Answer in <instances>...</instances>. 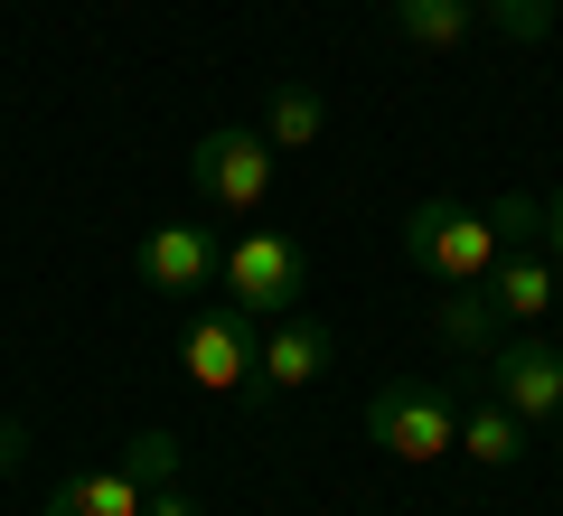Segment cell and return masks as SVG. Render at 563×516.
<instances>
[{
  "instance_id": "cell-1",
  "label": "cell",
  "mask_w": 563,
  "mask_h": 516,
  "mask_svg": "<svg viewBox=\"0 0 563 516\" xmlns=\"http://www.w3.org/2000/svg\"><path fill=\"white\" fill-rule=\"evenodd\" d=\"M461 404L470 395L451 376H385L366 395V441L385 460H404V470H432V460L461 451Z\"/></svg>"
},
{
  "instance_id": "cell-2",
  "label": "cell",
  "mask_w": 563,
  "mask_h": 516,
  "mask_svg": "<svg viewBox=\"0 0 563 516\" xmlns=\"http://www.w3.org/2000/svg\"><path fill=\"white\" fill-rule=\"evenodd\" d=\"M404 263L432 273L442 292H479V282L498 273V226H488V207L422 198L413 217H404Z\"/></svg>"
},
{
  "instance_id": "cell-3",
  "label": "cell",
  "mask_w": 563,
  "mask_h": 516,
  "mask_svg": "<svg viewBox=\"0 0 563 516\" xmlns=\"http://www.w3.org/2000/svg\"><path fill=\"white\" fill-rule=\"evenodd\" d=\"M273 179H282V151L244 122H217V132L188 151V188H198L217 217H263L273 207Z\"/></svg>"
},
{
  "instance_id": "cell-4",
  "label": "cell",
  "mask_w": 563,
  "mask_h": 516,
  "mask_svg": "<svg viewBox=\"0 0 563 516\" xmlns=\"http://www.w3.org/2000/svg\"><path fill=\"white\" fill-rule=\"evenodd\" d=\"M217 282H225L235 310L282 319V310H301V292H310V254L282 226H244L235 244H217Z\"/></svg>"
},
{
  "instance_id": "cell-5",
  "label": "cell",
  "mask_w": 563,
  "mask_h": 516,
  "mask_svg": "<svg viewBox=\"0 0 563 516\" xmlns=\"http://www.w3.org/2000/svg\"><path fill=\"white\" fill-rule=\"evenodd\" d=\"M254 310H235V300H207L198 319H188V338H179V366H188V385H207V395H244L254 385Z\"/></svg>"
},
{
  "instance_id": "cell-6",
  "label": "cell",
  "mask_w": 563,
  "mask_h": 516,
  "mask_svg": "<svg viewBox=\"0 0 563 516\" xmlns=\"http://www.w3.org/2000/svg\"><path fill=\"white\" fill-rule=\"evenodd\" d=\"M488 376H498V385H488V395H498L507 414L526 422V432L563 414V348H554V338H536V329L498 338V348H488Z\"/></svg>"
},
{
  "instance_id": "cell-7",
  "label": "cell",
  "mask_w": 563,
  "mask_h": 516,
  "mask_svg": "<svg viewBox=\"0 0 563 516\" xmlns=\"http://www.w3.org/2000/svg\"><path fill=\"white\" fill-rule=\"evenodd\" d=\"M329 366H339V338H329V319L282 310L273 329L254 338V385H244V395H301V385H320Z\"/></svg>"
},
{
  "instance_id": "cell-8",
  "label": "cell",
  "mask_w": 563,
  "mask_h": 516,
  "mask_svg": "<svg viewBox=\"0 0 563 516\" xmlns=\"http://www.w3.org/2000/svg\"><path fill=\"white\" fill-rule=\"evenodd\" d=\"M479 292H488V310H498V319L536 329L544 310H563V263L544 254V244H517V254H498V273H488Z\"/></svg>"
},
{
  "instance_id": "cell-9",
  "label": "cell",
  "mask_w": 563,
  "mask_h": 516,
  "mask_svg": "<svg viewBox=\"0 0 563 516\" xmlns=\"http://www.w3.org/2000/svg\"><path fill=\"white\" fill-rule=\"evenodd\" d=\"M141 282H151L161 300H198L207 282H217L207 226H151V235H141Z\"/></svg>"
},
{
  "instance_id": "cell-10",
  "label": "cell",
  "mask_w": 563,
  "mask_h": 516,
  "mask_svg": "<svg viewBox=\"0 0 563 516\" xmlns=\"http://www.w3.org/2000/svg\"><path fill=\"white\" fill-rule=\"evenodd\" d=\"M141 507H151V488H141L122 460L113 470H66L57 488H47V516H141Z\"/></svg>"
},
{
  "instance_id": "cell-11",
  "label": "cell",
  "mask_w": 563,
  "mask_h": 516,
  "mask_svg": "<svg viewBox=\"0 0 563 516\" xmlns=\"http://www.w3.org/2000/svg\"><path fill=\"white\" fill-rule=\"evenodd\" d=\"M526 441H536V432H526L498 395H470V404H461V460H479V470H517Z\"/></svg>"
},
{
  "instance_id": "cell-12",
  "label": "cell",
  "mask_w": 563,
  "mask_h": 516,
  "mask_svg": "<svg viewBox=\"0 0 563 516\" xmlns=\"http://www.w3.org/2000/svg\"><path fill=\"white\" fill-rule=\"evenodd\" d=\"M273 151H320V132H329V103L310 95V85H273V103H263V122H254Z\"/></svg>"
},
{
  "instance_id": "cell-13",
  "label": "cell",
  "mask_w": 563,
  "mask_h": 516,
  "mask_svg": "<svg viewBox=\"0 0 563 516\" xmlns=\"http://www.w3.org/2000/svg\"><path fill=\"white\" fill-rule=\"evenodd\" d=\"M385 10H395V29L413 47H461L479 29V0H385Z\"/></svg>"
},
{
  "instance_id": "cell-14",
  "label": "cell",
  "mask_w": 563,
  "mask_h": 516,
  "mask_svg": "<svg viewBox=\"0 0 563 516\" xmlns=\"http://www.w3.org/2000/svg\"><path fill=\"white\" fill-rule=\"evenodd\" d=\"M122 470H132L141 488H169V479H188V441H179V432H132Z\"/></svg>"
},
{
  "instance_id": "cell-15",
  "label": "cell",
  "mask_w": 563,
  "mask_h": 516,
  "mask_svg": "<svg viewBox=\"0 0 563 516\" xmlns=\"http://www.w3.org/2000/svg\"><path fill=\"white\" fill-rule=\"evenodd\" d=\"M442 338H451V348H498L507 319L488 310V292H451V300H442Z\"/></svg>"
},
{
  "instance_id": "cell-16",
  "label": "cell",
  "mask_w": 563,
  "mask_h": 516,
  "mask_svg": "<svg viewBox=\"0 0 563 516\" xmlns=\"http://www.w3.org/2000/svg\"><path fill=\"white\" fill-rule=\"evenodd\" d=\"M488 226H498V254L544 244V207H536V198H498V207H488Z\"/></svg>"
},
{
  "instance_id": "cell-17",
  "label": "cell",
  "mask_w": 563,
  "mask_h": 516,
  "mask_svg": "<svg viewBox=\"0 0 563 516\" xmlns=\"http://www.w3.org/2000/svg\"><path fill=\"white\" fill-rule=\"evenodd\" d=\"M488 20H498L507 39H526V47H536L544 29H554V0H488Z\"/></svg>"
},
{
  "instance_id": "cell-18",
  "label": "cell",
  "mask_w": 563,
  "mask_h": 516,
  "mask_svg": "<svg viewBox=\"0 0 563 516\" xmlns=\"http://www.w3.org/2000/svg\"><path fill=\"white\" fill-rule=\"evenodd\" d=\"M141 516H198V497H188V479H169V488H151V507Z\"/></svg>"
},
{
  "instance_id": "cell-19",
  "label": "cell",
  "mask_w": 563,
  "mask_h": 516,
  "mask_svg": "<svg viewBox=\"0 0 563 516\" xmlns=\"http://www.w3.org/2000/svg\"><path fill=\"white\" fill-rule=\"evenodd\" d=\"M544 254L563 263V188H554V198H544Z\"/></svg>"
},
{
  "instance_id": "cell-20",
  "label": "cell",
  "mask_w": 563,
  "mask_h": 516,
  "mask_svg": "<svg viewBox=\"0 0 563 516\" xmlns=\"http://www.w3.org/2000/svg\"><path fill=\"white\" fill-rule=\"evenodd\" d=\"M29 451V432H20V422H10V414H0V470H10V460H20Z\"/></svg>"
},
{
  "instance_id": "cell-21",
  "label": "cell",
  "mask_w": 563,
  "mask_h": 516,
  "mask_svg": "<svg viewBox=\"0 0 563 516\" xmlns=\"http://www.w3.org/2000/svg\"><path fill=\"white\" fill-rule=\"evenodd\" d=\"M479 20H488V0H479Z\"/></svg>"
},
{
  "instance_id": "cell-22",
  "label": "cell",
  "mask_w": 563,
  "mask_h": 516,
  "mask_svg": "<svg viewBox=\"0 0 563 516\" xmlns=\"http://www.w3.org/2000/svg\"><path fill=\"white\" fill-rule=\"evenodd\" d=\"M554 432H563V414H554Z\"/></svg>"
}]
</instances>
